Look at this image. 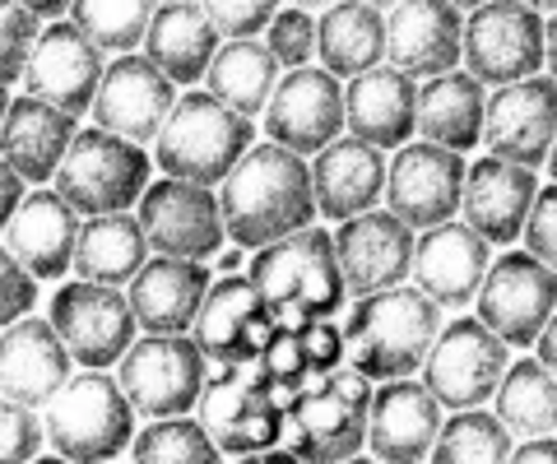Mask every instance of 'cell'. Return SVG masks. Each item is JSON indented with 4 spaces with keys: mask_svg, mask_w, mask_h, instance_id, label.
<instances>
[{
    "mask_svg": "<svg viewBox=\"0 0 557 464\" xmlns=\"http://www.w3.org/2000/svg\"><path fill=\"white\" fill-rule=\"evenodd\" d=\"M219 218H223V237L237 242L242 251H256L293 228L317 223L307 159L274 140L265 145L251 140L219 181Z\"/></svg>",
    "mask_w": 557,
    "mask_h": 464,
    "instance_id": "6da1fadb",
    "label": "cell"
},
{
    "mask_svg": "<svg viewBox=\"0 0 557 464\" xmlns=\"http://www.w3.org/2000/svg\"><path fill=\"white\" fill-rule=\"evenodd\" d=\"M437 330H442V306L428 293H418L413 284L376 288V293L354 298L339 325L344 363L362 372L368 381L418 376Z\"/></svg>",
    "mask_w": 557,
    "mask_h": 464,
    "instance_id": "7a4b0ae2",
    "label": "cell"
},
{
    "mask_svg": "<svg viewBox=\"0 0 557 464\" xmlns=\"http://www.w3.org/2000/svg\"><path fill=\"white\" fill-rule=\"evenodd\" d=\"M247 279L256 284V293L278 330H302L307 321L339 316L348 302L335 242H330L325 228H311V223L256 247Z\"/></svg>",
    "mask_w": 557,
    "mask_h": 464,
    "instance_id": "3957f363",
    "label": "cell"
},
{
    "mask_svg": "<svg viewBox=\"0 0 557 464\" xmlns=\"http://www.w3.org/2000/svg\"><path fill=\"white\" fill-rule=\"evenodd\" d=\"M368 400L372 381L348 363L321 372L284 404L278 446L298 460H354L368 441Z\"/></svg>",
    "mask_w": 557,
    "mask_h": 464,
    "instance_id": "277c9868",
    "label": "cell"
},
{
    "mask_svg": "<svg viewBox=\"0 0 557 464\" xmlns=\"http://www.w3.org/2000/svg\"><path fill=\"white\" fill-rule=\"evenodd\" d=\"M256 140L251 116L233 112L228 102H219L209 89L172 98L159 135H153V163L163 167V177L219 186L242 149Z\"/></svg>",
    "mask_w": 557,
    "mask_h": 464,
    "instance_id": "5b68a950",
    "label": "cell"
},
{
    "mask_svg": "<svg viewBox=\"0 0 557 464\" xmlns=\"http://www.w3.org/2000/svg\"><path fill=\"white\" fill-rule=\"evenodd\" d=\"M42 441L65 460H112L135 437V409L121 394L116 376L102 367L70 372L65 386L38 409Z\"/></svg>",
    "mask_w": 557,
    "mask_h": 464,
    "instance_id": "8992f818",
    "label": "cell"
},
{
    "mask_svg": "<svg viewBox=\"0 0 557 464\" xmlns=\"http://www.w3.org/2000/svg\"><path fill=\"white\" fill-rule=\"evenodd\" d=\"M57 191L75 204L79 214H112L131 210L139 191L149 186V153L145 145L126 140L112 130H75L61 153L57 172H51Z\"/></svg>",
    "mask_w": 557,
    "mask_h": 464,
    "instance_id": "52a82bcc",
    "label": "cell"
},
{
    "mask_svg": "<svg viewBox=\"0 0 557 464\" xmlns=\"http://www.w3.org/2000/svg\"><path fill=\"white\" fill-rule=\"evenodd\" d=\"M548 20L525 0H483L460 20V61L479 84H511L539 75L548 61Z\"/></svg>",
    "mask_w": 557,
    "mask_h": 464,
    "instance_id": "ba28073f",
    "label": "cell"
},
{
    "mask_svg": "<svg viewBox=\"0 0 557 464\" xmlns=\"http://www.w3.org/2000/svg\"><path fill=\"white\" fill-rule=\"evenodd\" d=\"M196 423L219 446V455H265L278 446L284 404L247 363H223L205 372Z\"/></svg>",
    "mask_w": 557,
    "mask_h": 464,
    "instance_id": "9c48e42d",
    "label": "cell"
},
{
    "mask_svg": "<svg viewBox=\"0 0 557 464\" xmlns=\"http://www.w3.org/2000/svg\"><path fill=\"white\" fill-rule=\"evenodd\" d=\"M205 353L190 335H145L131 339L116 358V386L139 418L190 414L205 386Z\"/></svg>",
    "mask_w": 557,
    "mask_h": 464,
    "instance_id": "30bf717a",
    "label": "cell"
},
{
    "mask_svg": "<svg viewBox=\"0 0 557 464\" xmlns=\"http://www.w3.org/2000/svg\"><path fill=\"white\" fill-rule=\"evenodd\" d=\"M474 306H479V321L507 349H530L534 335L553 325V306H557L553 265L530 251H502L483 269V279L474 288Z\"/></svg>",
    "mask_w": 557,
    "mask_h": 464,
    "instance_id": "8fae6325",
    "label": "cell"
},
{
    "mask_svg": "<svg viewBox=\"0 0 557 464\" xmlns=\"http://www.w3.org/2000/svg\"><path fill=\"white\" fill-rule=\"evenodd\" d=\"M507 363H511L507 343L487 330L479 316H460L437 330L418 372H423V386L442 409H474L493 400Z\"/></svg>",
    "mask_w": 557,
    "mask_h": 464,
    "instance_id": "7c38bea8",
    "label": "cell"
},
{
    "mask_svg": "<svg viewBox=\"0 0 557 464\" xmlns=\"http://www.w3.org/2000/svg\"><path fill=\"white\" fill-rule=\"evenodd\" d=\"M135 218L145 228L149 251L159 255H186V261H214V251L228 242L219 218L214 186L159 177L149 181L135 200Z\"/></svg>",
    "mask_w": 557,
    "mask_h": 464,
    "instance_id": "4fadbf2b",
    "label": "cell"
},
{
    "mask_svg": "<svg viewBox=\"0 0 557 464\" xmlns=\"http://www.w3.org/2000/svg\"><path fill=\"white\" fill-rule=\"evenodd\" d=\"M47 321H51V330L61 335L70 358L84 367H112L139 330L126 293H121L116 284H94V279L61 284L57 293H51Z\"/></svg>",
    "mask_w": 557,
    "mask_h": 464,
    "instance_id": "5bb4252c",
    "label": "cell"
},
{
    "mask_svg": "<svg viewBox=\"0 0 557 464\" xmlns=\"http://www.w3.org/2000/svg\"><path fill=\"white\" fill-rule=\"evenodd\" d=\"M460 186H465V153L432 140H405L386 167L381 200H386V210L399 223L423 233L432 223L456 218Z\"/></svg>",
    "mask_w": 557,
    "mask_h": 464,
    "instance_id": "9a60e30c",
    "label": "cell"
},
{
    "mask_svg": "<svg viewBox=\"0 0 557 464\" xmlns=\"http://www.w3.org/2000/svg\"><path fill=\"white\" fill-rule=\"evenodd\" d=\"M265 135L274 145L311 159L335 135H344V84L321 65H288V75L274 79L265 102Z\"/></svg>",
    "mask_w": 557,
    "mask_h": 464,
    "instance_id": "2e32d148",
    "label": "cell"
},
{
    "mask_svg": "<svg viewBox=\"0 0 557 464\" xmlns=\"http://www.w3.org/2000/svg\"><path fill=\"white\" fill-rule=\"evenodd\" d=\"M553 122H557L553 75H525V79L497 84V93L483 98L479 145H487L493 159L544 167L553 153Z\"/></svg>",
    "mask_w": 557,
    "mask_h": 464,
    "instance_id": "e0dca14e",
    "label": "cell"
},
{
    "mask_svg": "<svg viewBox=\"0 0 557 464\" xmlns=\"http://www.w3.org/2000/svg\"><path fill=\"white\" fill-rule=\"evenodd\" d=\"M274 330L278 325L270 321L256 284L237 269V274H223V279H209L186 335L196 339V349L205 353L209 367H223V363H251Z\"/></svg>",
    "mask_w": 557,
    "mask_h": 464,
    "instance_id": "ac0fdd59",
    "label": "cell"
},
{
    "mask_svg": "<svg viewBox=\"0 0 557 464\" xmlns=\"http://www.w3.org/2000/svg\"><path fill=\"white\" fill-rule=\"evenodd\" d=\"M339 261V279L348 298L376 293V288L405 284L409 261H413V228L399 223L391 210H362L339 218V228L330 233Z\"/></svg>",
    "mask_w": 557,
    "mask_h": 464,
    "instance_id": "d6986e66",
    "label": "cell"
},
{
    "mask_svg": "<svg viewBox=\"0 0 557 464\" xmlns=\"http://www.w3.org/2000/svg\"><path fill=\"white\" fill-rule=\"evenodd\" d=\"M172 98H177V84H172L149 57L116 51V61L102 65V79H98L89 112H94V126L126 135L135 145H149L163 126Z\"/></svg>",
    "mask_w": 557,
    "mask_h": 464,
    "instance_id": "ffe728a7",
    "label": "cell"
},
{
    "mask_svg": "<svg viewBox=\"0 0 557 464\" xmlns=\"http://www.w3.org/2000/svg\"><path fill=\"white\" fill-rule=\"evenodd\" d=\"M20 79H24V93L42 98L70 116H84L102 79V51L70 20H57L38 28Z\"/></svg>",
    "mask_w": 557,
    "mask_h": 464,
    "instance_id": "44dd1931",
    "label": "cell"
},
{
    "mask_svg": "<svg viewBox=\"0 0 557 464\" xmlns=\"http://www.w3.org/2000/svg\"><path fill=\"white\" fill-rule=\"evenodd\" d=\"M487 261H493V247L465 218H446V223L423 228V237H413L409 279L442 312H460V306L474 302V288L483 279Z\"/></svg>",
    "mask_w": 557,
    "mask_h": 464,
    "instance_id": "7402d4cb",
    "label": "cell"
},
{
    "mask_svg": "<svg viewBox=\"0 0 557 464\" xmlns=\"http://www.w3.org/2000/svg\"><path fill=\"white\" fill-rule=\"evenodd\" d=\"M437 427H442V404L432 400V390L423 381H413V376H391V381L372 386L362 451H372L376 460H391V464L428 460Z\"/></svg>",
    "mask_w": 557,
    "mask_h": 464,
    "instance_id": "603a6c76",
    "label": "cell"
},
{
    "mask_svg": "<svg viewBox=\"0 0 557 464\" xmlns=\"http://www.w3.org/2000/svg\"><path fill=\"white\" fill-rule=\"evenodd\" d=\"M79 210L70 204L57 186H38V191L20 196L14 214L5 218V251L20 261L33 279H65L70 255H75L79 237Z\"/></svg>",
    "mask_w": 557,
    "mask_h": 464,
    "instance_id": "cb8c5ba5",
    "label": "cell"
},
{
    "mask_svg": "<svg viewBox=\"0 0 557 464\" xmlns=\"http://www.w3.org/2000/svg\"><path fill=\"white\" fill-rule=\"evenodd\" d=\"M539 191V172L520 167L507 159H479L465 167V186H460V210L465 223L474 228L487 247H511L520 237V223L530 214V200Z\"/></svg>",
    "mask_w": 557,
    "mask_h": 464,
    "instance_id": "d4e9b609",
    "label": "cell"
},
{
    "mask_svg": "<svg viewBox=\"0 0 557 464\" xmlns=\"http://www.w3.org/2000/svg\"><path fill=\"white\" fill-rule=\"evenodd\" d=\"M209 261H186V255H159L131 274V316L145 335H186L196 321V306L209 288Z\"/></svg>",
    "mask_w": 557,
    "mask_h": 464,
    "instance_id": "484cf974",
    "label": "cell"
},
{
    "mask_svg": "<svg viewBox=\"0 0 557 464\" xmlns=\"http://www.w3.org/2000/svg\"><path fill=\"white\" fill-rule=\"evenodd\" d=\"M75 372V358L42 316H20L0 325V394L28 409H42Z\"/></svg>",
    "mask_w": 557,
    "mask_h": 464,
    "instance_id": "4316f807",
    "label": "cell"
},
{
    "mask_svg": "<svg viewBox=\"0 0 557 464\" xmlns=\"http://www.w3.org/2000/svg\"><path fill=\"white\" fill-rule=\"evenodd\" d=\"M311 172V200L317 214L339 223L348 214H362L381 204V181H386V149H376L358 135H335L325 149H317Z\"/></svg>",
    "mask_w": 557,
    "mask_h": 464,
    "instance_id": "83f0119b",
    "label": "cell"
},
{
    "mask_svg": "<svg viewBox=\"0 0 557 464\" xmlns=\"http://www.w3.org/2000/svg\"><path fill=\"white\" fill-rule=\"evenodd\" d=\"M386 61L409 79L460 65V10L450 0H399L386 20Z\"/></svg>",
    "mask_w": 557,
    "mask_h": 464,
    "instance_id": "f1b7e54d",
    "label": "cell"
},
{
    "mask_svg": "<svg viewBox=\"0 0 557 464\" xmlns=\"http://www.w3.org/2000/svg\"><path fill=\"white\" fill-rule=\"evenodd\" d=\"M413 108L418 84L386 61L362 75H348L344 84V126L348 135L376 149H399L405 140H413Z\"/></svg>",
    "mask_w": 557,
    "mask_h": 464,
    "instance_id": "f546056e",
    "label": "cell"
},
{
    "mask_svg": "<svg viewBox=\"0 0 557 464\" xmlns=\"http://www.w3.org/2000/svg\"><path fill=\"white\" fill-rule=\"evenodd\" d=\"M75 135V116L51 108L42 98H10L5 116H0V159H5L24 181L47 186L51 172H57L61 153Z\"/></svg>",
    "mask_w": 557,
    "mask_h": 464,
    "instance_id": "4dcf8cb0",
    "label": "cell"
},
{
    "mask_svg": "<svg viewBox=\"0 0 557 464\" xmlns=\"http://www.w3.org/2000/svg\"><path fill=\"white\" fill-rule=\"evenodd\" d=\"M483 98H487V84H479L460 65H450L442 75H428L423 89H418L413 135L432 145H446L456 153H469L483 130Z\"/></svg>",
    "mask_w": 557,
    "mask_h": 464,
    "instance_id": "1f68e13d",
    "label": "cell"
},
{
    "mask_svg": "<svg viewBox=\"0 0 557 464\" xmlns=\"http://www.w3.org/2000/svg\"><path fill=\"white\" fill-rule=\"evenodd\" d=\"M145 57L159 65L172 84H200L209 57L223 42L205 20L200 0H159L145 28Z\"/></svg>",
    "mask_w": 557,
    "mask_h": 464,
    "instance_id": "d6a6232c",
    "label": "cell"
},
{
    "mask_svg": "<svg viewBox=\"0 0 557 464\" xmlns=\"http://www.w3.org/2000/svg\"><path fill=\"white\" fill-rule=\"evenodd\" d=\"M317 57L321 71L335 79L362 75L386 61V14L362 0H335L317 20Z\"/></svg>",
    "mask_w": 557,
    "mask_h": 464,
    "instance_id": "836d02e7",
    "label": "cell"
},
{
    "mask_svg": "<svg viewBox=\"0 0 557 464\" xmlns=\"http://www.w3.org/2000/svg\"><path fill=\"white\" fill-rule=\"evenodd\" d=\"M149 261V242L145 228L131 210H112V214H89V223H79L75 237V255L70 269L75 279H94V284H131V274Z\"/></svg>",
    "mask_w": 557,
    "mask_h": 464,
    "instance_id": "e575fe53",
    "label": "cell"
},
{
    "mask_svg": "<svg viewBox=\"0 0 557 464\" xmlns=\"http://www.w3.org/2000/svg\"><path fill=\"white\" fill-rule=\"evenodd\" d=\"M200 79H205V89L219 102H228L233 112L260 116L270 102L274 79H278V61H274V51L256 38H223Z\"/></svg>",
    "mask_w": 557,
    "mask_h": 464,
    "instance_id": "d590c367",
    "label": "cell"
},
{
    "mask_svg": "<svg viewBox=\"0 0 557 464\" xmlns=\"http://www.w3.org/2000/svg\"><path fill=\"white\" fill-rule=\"evenodd\" d=\"M553 390H557L553 367H544L539 358H520V363H507V372H502V381L493 390V414L511 437H544L553 432V418H557Z\"/></svg>",
    "mask_w": 557,
    "mask_h": 464,
    "instance_id": "8d00e7d4",
    "label": "cell"
},
{
    "mask_svg": "<svg viewBox=\"0 0 557 464\" xmlns=\"http://www.w3.org/2000/svg\"><path fill=\"white\" fill-rule=\"evenodd\" d=\"M507 451H511V432L502 427V418L474 404V409H450V418H442L428 455L442 464H502Z\"/></svg>",
    "mask_w": 557,
    "mask_h": 464,
    "instance_id": "74e56055",
    "label": "cell"
},
{
    "mask_svg": "<svg viewBox=\"0 0 557 464\" xmlns=\"http://www.w3.org/2000/svg\"><path fill=\"white\" fill-rule=\"evenodd\" d=\"M159 0H70V24L98 51H135Z\"/></svg>",
    "mask_w": 557,
    "mask_h": 464,
    "instance_id": "f35d334b",
    "label": "cell"
},
{
    "mask_svg": "<svg viewBox=\"0 0 557 464\" xmlns=\"http://www.w3.org/2000/svg\"><path fill=\"white\" fill-rule=\"evenodd\" d=\"M126 451L135 460H219V446L209 441V432L190 414L149 418V427H139Z\"/></svg>",
    "mask_w": 557,
    "mask_h": 464,
    "instance_id": "ab89813d",
    "label": "cell"
},
{
    "mask_svg": "<svg viewBox=\"0 0 557 464\" xmlns=\"http://www.w3.org/2000/svg\"><path fill=\"white\" fill-rule=\"evenodd\" d=\"M265 47L274 51L278 65H307L317 57V20H311V10L278 5L265 24Z\"/></svg>",
    "mask_w": 557,
    "mask_h": 464,
    "instance_id": "60d3db41",
    "label": "cell"
},
{
    "mask_svg": "<svg viewBox=\"0 0 557 464\" xmlns=\"http://www.w3.org/2000/svg\"><path fill=\"white\" fill-rule=\"evenodd\" d=\"M42 20L33 10H24L20 0H0V84H10L24 75V61L33 51V38H38Z\"/></svg>",
    "mask_w": 557,
    "mask_h": 464,
    "instance_id": "b9f144b4",
    "label": "cell"
},
{
    "mask_svg": "<svg viewBox=\"0 0 557 464\" xmlns=\"http://www.w3.org/2000/svg\"><path fill=\"white\" fill-rule=\"evenodd\" d=\"M42 418L38 409H28L20 400H5L0 394V464H14V460H33L42 451Z\"/></svg>",
    "mask_w": 557,
    "mask_h": 464,
    "instance_id": "7bdbcfd3",
    "label": "cell"
},
{
    "mask_svg": "<svg viewBox=\"0 0 557 464\" xmlns=\"http://www.w3.org/2000/svg\"><path fill=\"white\" fill-rule=\"evenodd\" d=\"M200 10L219 38H256V33H265L278 0H200Z\"/></svg>",
    "mask_w": 557,
    "mask_h": 464,
    "instance_id": "ee69618b",
    "label": "cell"
},
{
    "mask_svg": "<svg viewBox=\"0 0 557 464\" xmlns=\"http://www.w3.org/2000/svg\"><path fill=\"white\" fill-rule=\"evenodd\" d=\"M516 242H525L530 255H539V261L553 265V255H557V196H553V186L534 191L530 214H525V223H520Z\"/></svg>",
    "mask_w": 557,
    "mask_h": 464,
    "instance_id": "f6af8a7d",
    "label": "cell"
},
{
    "mask_svg": "<svg viewBox=\"0 0 557 464\" xmlns=\"http://www.w3.org/2000/svg\"><path fill=\"white\" fill-rule=\"evenodd\" d=\"M33 306H38V279L0 247V325L28 316Z\"/></svg>",
    "mask_w": 557,
    "mask_h": 464,
    "instance_id": "bcb514c9",
    "label": "cell"
},
{
    "mask_svg": "<svg viewBox=\"0 0 557 464\" xmlns=\"http://www.w3.org/2000/svg\"><path fill=\"white\" fill-rule=\"evenodd\" d=\"M298 343H302V358H307L311 376H321V372L344 363V335H339V325L330 321V316L307 321L302 330H298Z\"/></svg>",
    "mask_w": 557,
    "mask_h": 464,
    "instance_id": "7dc6e473",
    "label": "cell"
},
{
    "mask_svg": "<svg viewBox=\"0 0 557 464\" xmlns=\"http://www.w3.org/2000/svg\"><path fill=\"white\" fill-rule=\"evenodd\" d=\"M553 455H557L553 432H544V437H525L520 446H511V451H507L511 464H553Z\"/></svg>",
    "mask_w": 557,
    "mask_h": 464,
    "instance_id": "c3c4849f",
    "label": "cell"
},
{
    "mask_svg": "<svg viewBox=\"0 0 557 464\" xmlns=\"http://www.w3.org/2000/svg\"><path fill=\"white\" fill-rule=\"evenodd\" d=\"M20 196H24V177H20V172H14L5 159H0V228H5V218L14 214Z\"/></svg>",
    "mask_w": 557,
    "mask_h": 464,
    "instance_id": "681fc988",
    "label": "cell"
},
{
    "mask_svg": "<svg viewBox=\"0 0 557 464\" xmlns=\"http://www.w3.org/2000/svg\"><path fill=\"white\" fill-rule=\"evenodd\" d=\"M24 10H33L38 20H61V14L70 10V0H20Z\"/></svg>",
    "mask_w": 557,
    "mask_h": 464,
    "instance_id": "f907efd6",
    "label": "cell"
},
{
    "mask_svg": "<svg viewBox=\"0 0 557 464\" xmlns=\"http://www.w3.org/2000/svg\"><path fill=\"white\" fill-rule=\"evenodd\" d=\"M214 255H219V269H223V274H237V269H242V247H237V242H233V251L219 247Z\"/></svg>",
    "mask_w": 557,
    "mask_h": 464,
    "instance_id": "816d5d0a",
    "label": "cell"
},
{
    "mask_svg": "<svg viewBox=\"0 0 557 464\" xmlns=\"http://www.w3.org/2000/svg\"><path fill=\"white\" fill-rule=\"evenodd\" d=\"M288 5H298V10H325V5H335V0H288Z\"/></svg>",
    "mask_w": 557,
    "mask_h": 464,
    "instance_id": "f5cc1de1",
    "label": "cell"
},
{
    "mask_svg": "<svg viewBox=\"0 0 557 464\" xmlns=\"http://www.w3.org/2000/svg\"><path fill=\"white\" fill-rule=\"evenodd\" d=\"M362 5H372V10H381V14H386L391 5H399V0H362Z\"/></svg>",
    "mask_w": 557,
    "mask_h": 464,
    "instance_id": "db71d44e",
    "label": "cell"
},
{
    "mask_svg": "<svg viewBox=\"0 0 557 464\" xmlns=\"http://www.w3.org/2000/svg\"><path fill=\"white\" fill-rule=\"evenodd\" d=\"M450 5H456V10L465 14V10H474V5H483V0H450Z\"/></svg>",
    "mask_w": 557,
    "mask_h": 464,
    "instance_id": "11a10c76",
    "label": "cell"
},
{
    "mask_svg": "<svg viewBox=\"0 0 557 464\" xmlns=\"http://www.w3.org/2000/svg\"><path fill=\"white\" fill-rule=\"evenodd\" d=\"M525 5H534L539 14H548V10H553V0H525Z\"/></svg>",
    "mask_w": 557,
    "mask_h": 464,
    "instance_id": "9f6ffc18",
    "label": "cell"
},
{
    "mask_svg": "<svg viewBox=\"0 0 557 464\" xmlns=\"http://www.w3.org/2000/svg\"><path fill=\"white\" fill-rule=\"evenodd\" d=\"M5 108H10V93H5V84H0V116H5Z\"/></svg>",
    "mask_w": 557,
    "mask_h": 464,
    "instance_id": "6f0895ef",
    "label": "cell"
}]
</instances>
